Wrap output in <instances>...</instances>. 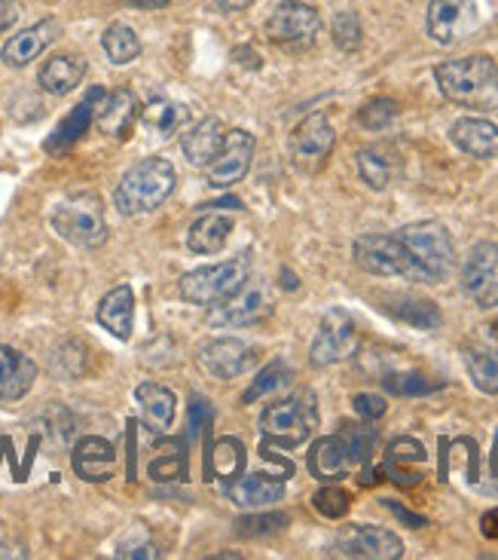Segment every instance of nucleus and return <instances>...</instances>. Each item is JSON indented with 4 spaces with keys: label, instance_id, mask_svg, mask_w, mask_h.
<instances>
[{
    "label": "nucleus",
    "instance_id": "26",
    "mask_svg": "<svg viewBox=\"0 0 498 560\" xmlns=\"http://www.w3.org/2000/svg\"><path fill=\"white\" fill-rule=\"evenodd\" d=\"M224 122L217 120V117H205V120H199L197 126H190L181 138V151L187 153V160L193 163V166H209L217 151L224 148Z\"/></svg>",
    "mask_w": 498,
    "mask_h": 560
},
{
    "label": "nucleus",
    "instance_id": "29",
    "mask_svg": "<svg viewBox=\"0 0 498 560\" xmlns=\"http://www.w3.org/2000/svg\"><path fill=\"white\" fill-rule=\"evenodd\" d=\"M229 233H233V214H202L199 221H193V228L187 230V248L193 255H217L229 243Z\"/></svg>",
    "mask_w": 498,
    "mask_h": 560
},
{
    "label": "nucleus",
    "instance_id": "34",
    "mask_svg": "<svg viewBox=\"0 0 498 560\" xmlns=\"http://www.w3.org/2000/svg\"><path fill=\"white\" fill-rule=\"evenodd\" d=\"M102 46H105V56L114 65H129V61H135L141 56V40H138V34L129 25H122V22H114L110 28L102 34Z\"/></svg>",
    "mask_w": 498,
    "mask_h": 560
},
{
    "label": "nucleus",
    "instance_id": "36",
    "mask_svg": "<svg viewBox=\"0 0 498 560\" xmlns=\"http://www.w3.org/2000/svg\"><path fill=\"white\" fill-rule=\"evenodd\" d=\"M386 393L401 395V398H416V395H431L443 389V380H431L419 371H401V374H386L382 377Z\"/></svg>",
    "mask_w": 498,
    "mask_h": 560
},
{
    "label": "nucleus",
    "instance_id": "31",
    "mask_svg": "<svg viewBox=\"0 0 498 560\" xmlns=\"http://www.w3.org/2000/svg\"><path fill=\"white\" fill-rule=\"evenodd\" d=\"M382 310H386L389 316L401 318V322L413 325V328H423V331H431V328H438L440 325L438 303L423 301V298L392 294V298H386V301H382Z\"/></svg>",
    "mask_w": 498,
    "mask_h": 560
},
{
    "label": "nucleus",
    "instance_id": "12",
    "mask_svg": "<svg viewBox=\"0 0 498 560\" xmlns=\"http://www.w3.org/2000/svg\"><path fill=\"white\" fill-rule=\"evenodd\" d=\"M477 22H481V13L474 0H431L425 28L435 44L453 46L462 37H469L471 31L477 28Z\"/></svg>",
    "mask_w": 498,
    "mask_h": 560
},
{
    "label": "nucleus",
    "instance_id": "1",
    "mask_svg": "<svg viewBox=\"0 0 498 560\" xmlns=\"http://www.w3.org/2000/svg\"><path fill=\"white\" fill-rule=\"evenodd\" d=\"M435 80L443 98L469 110H493L498 107V65L489 56H465V59L440 61Z\"/></svg>",
    "mask_w": 498,
    "mask_h": 560
},
{
    "label": "nucleus",
    "instance_id": "40",
    "mask_svg": "<svg viewBox=\"0 0 498 560\" xmlns=\"http://www.w3.org/2000/svg\"><path fill=\"white\" fill-rule=\"evenodd\" d=\"M312 505H316L318 515L331 517V521H340V517L348 515V509H352V497H348L343 487H321L316 497H312Z\"/></svg>",
    "mask_w": 498,
    "mask_h": 560
},
{
    "label": "nucleus",
    "instance_id": "3",
    "mask_svg": "<svg viewBox=\"0 0 498 560\" xmlns=\"http://www.w3.org/2000/svg\"><path fill=\"white\" fill-rule=\"evenodd\" d=\"M52 230L74 248H98L107 243L105 202L95 194H71L52 209Z\"/></svg>",
    "mask_w": 498,
    "mask_h": 560
},
{
    "label": "nucleus",
    "instance_id": "9",
    "mask_svg": "<svg viewBox=\"0 0 498 560\" xmlns=\"http://www.w3.org/2000/svg\"><path fill=\"white\" fill-rule=\"evenodd\" d=\"M361 347V334L355 318L348 316L346 310L333 306L324 313L321 325H318L316 340L309 347V362L316 368H328V364H340L352 359Z\"/></svg>",
    "mask_w": 498,
    "mask_h": 560
},
{
    "label": "nucleus",
    "instance_id": "46",
    "mask_svg": "<svg viewBox=\"0 0 498 560\" xmlns=\"http://www.w3.org/2000/svg\"><path fill=\"white\" fill-rule=\"evenodd\" d=\"M214 420V410L202 401V398H197L193 405H190V439H197L199 432H202V425H212Z\"/></svg>",
    "mask_w": 498,
    "mask_h": 560
},
{
    "label": "nucleus",
    "instance_id": "38",
    "mask_svg": "<svg viewBox=\"0 0 498 560\" xmlns=\"http://www.w3.org/2000/svg\"><path fill=\"white\" fill-rule=\"evenodd\" d=\"M290 524L285 512H263V515H248L236 521V536L242 539H263L272 533H282Z\"/></svg>",
    "mask_w": 498,
    "mask_h": 560
},
{
    "label": "nucleus",
    "instance_id": "21",
    "mask_svg": "<svg viewBox=\"0 0 498 560\" xmlns=\"http://www.w3.org/2000/svg\"><path fill=\"white\" fill-rule=\"evenodd\" d=\"M37 380V364L25 352L13 347H0V405L19 401L31 393Z\"/></svg>",
    "mask_w": 498,
    "mask_h": 560
},
{
    "label": "nucleus",
    "instance_id": "25",
    "mask_svg": "<svg viewBox=\"0 0 498 560\" xmlns=\"http://www.w3.org/2000/svg\"><path fill=\"white\" fill-rule=\"evenodd\" d=\"M135 401L141 408V420L151 432H166L171 420H175L178 398L163 383H141L135 389Z\"/></svg>",
    "mask_w": 498,
    "mask_h": 560
},
{
    "label": "nucleus",
    "instance_id": "35",
    "mask_svg": "<svg viewBox=\"0 0 498 560\" xmlns=\"http://www.w3.org/2000/svg\"><path fill=\"white\" fill-rule=\"evenodd\" d=\"M190 120V107L175 105V102H153L144 110V122L151 126L156 136H175L178 129H183V122Z\"/></svg>",
    "mask_w": 498,
    "mask_h": 560
},
{
    "label": "nucleus",
    "instance_id": "2",
    "mask_svg": "<svg viewBox=\"0 0 498 560\" xmlns=\"http://www.w3.org/2000/svg\"><path fill=\"white\" fill-rule=\"evenodd\" d=\"M175 182H178V175H175V166L168 160L147 156L122 175L120 184H117V194H114V206L126 218L156 212L171 197Z\"/></svg>",
    "mask_w": 498,
    "mask_h": 560
},
{
    "label": "nucleus",
    "instance_id": "27",
    "mask_svg": "<svg viewBox=\"0 0 498 560\" xmlns=\"http://www.w3.org/2000/svg\"><path fill=\"white\" fill-rule=\"evenodd\" d=\"M285 481L287 478H272V475H248L242 481L236 478L227 487V493L239 509H263L285 497Z\"/></svg>",
    "mask_w": 498,
    "mask_h": 560
},
{
    "label": "nucleus",
    "instance_id": "53",
    "mask_svg": "<svg viewBox=\"0 0 498 560\" xmlns=\"http://www.w3.org/2000/svg\"><path fill=\"white\" fill-rule=\"evenodd\" d=\"M129 7H135V10H163L168 7L171 0H126Z\"/></svg>",
    "mask_w": 498,
    "mask_h": 560
},
{
    "label": "nucleus",
    "instance_id": "8",
    "mask_svg": "<svg viewBox=\"0 0 498 560\" xmlns=\"http://www.w3.org/2000/svg\"><path fill=\"white\" fill-rule=\"evenodd\" d=\"M272 306H275V301H272L270 282L248 276L229 298L214 303L212 313H209V325H214V328H245V325H257L260 318L270 316Z\"/></svg>",
    "mask_w": 498,
    "mask_h": 560
},
{
    "label": "nucleus",
    "instance_id": "42",
    "mask_svg": "<svg viewBox=\"0 0 498 560\" xmlns=\"http://www.w3.org/2000/svg\"><path fill=\"white\" fill-rule=\"evenodd\" d=\"M364 28H361V19L355 13H336L333 15V44L340 46L343 52H355L358 46H361Z\"/></svg>",
    "mask_w": 498,
    "mask_h": 560
},
{
    "label": "nucleus",
    "instance_id": "6",
    "mask_svg": "<svg viewBox=\"0 0 498 560\" xmlns=\"http://www.w3.org/2000/svg\"><path fill=\"white\" fill-rule=\"evenodd\" d=\"M355 264L364 273L386 276V279H407V282H425L423 270L416 267V260L407 252V245L398 240V233H367L361 240H355Z\"/></svg>",
    "mask_w": 498,
    "mask_h": 560
},
{
    "label": "nucleus",
    "instance_id": "17",
    "mask_svg": "<svg viewBox=\"0 0 498 560\" xmlns=\"http://www.w3.org/2000/svg\"><path fill=\"white\" fill-rule=\"evenodd\" d=\"M105 95L107 92L102 90V86H92L90 95H86V98H83L76 107H71V114L56 126V132H52V136L46 138L44 151L46 153L71 151L76 141L90 132L92 120H95V110H98V105L105 102Z\"/></svg>",
    "mask_w": 498,
    "mask_h": 560
},
{
    "label": "nucleus",
    "instance_id": "28",
    "mask_svg": "<svg viewBox=\"0 0 498 560\" xmlns=\"http://www.w3.org/2000/svg\"><path fill=\"white\" fill-rule=\"evenodd\" d=\"M86 77V61L80 56H71V52H59L49 61H44L40 74H37V83L40 90L49 92V95H68L74 92Z\"/></svg>",
    "mask_w": 498,
    "mask_h": 560
},
{
    "label": "nucleus",
    "instance_id": "22",
    "mask_svg": "<svg viewBox=\"0 0 498 560\" xmlns=\"http://www.w3.org/2000/svg\"><path fill=\"white\" fill-rule=\"evenodd\" d=\"M98 325L110 331L117 340H129L135 331V291L129 285H117L107 291L98 303Z\"/></svg>",
    "mask_w": 498,
    "mask_h": 560
},
{
    "label": "nucleus",
    "instance_id": "45",
    "mask_svg": "<svg viewBox=\"0 0 498 560\" xmlns=\"http://www.w3.org/2000/svg\"><path fill=\"white\" fill-rule=\"evenodd\" d=\"M151 478L153 481H178V478H183V459L181 456H163V459H153Z\"/></svg>",
    "mask_w": 498,
    "mask_h": 560
},
{
    "label": "nucleus",
    "instance_id": "19",
    "mask_svg": "<svg viewBox=\"0 0 498 560\" xmlns=\"http://www.w3.org/2000/svg\"><path fill=\"white\" fill-rule=\"evenodd\" d=\"M59 31L61 28L56 19H44V22H37V25H31V28L19 31L15 37H10V40L3 44L0 59H3V65H10V68H25V65H31V61L44 52L46 46L56 44Z\"/></svg>",
    "mask_w": 498,
    "mask_h": 560
},
{
    "label": "nucleus",
    "instance_id": "15",
    "mask_svg": "<svg viewBox=\"0 0 498 560\" xmlns=\"http://www.w3.org/2000/svg\"><path fill=\"white\" fill-rule=\"evenodd\" d=\"M257 138L248 129H233L224 138V148L217 151L212 163H209V184L212 187H233L248 175L251 160H254Z\"/></svg>",
    "mask_w": 498,
    "mask_h": 560
},
{
    "label": "nucleus",
    "instance_id": "39",
    "mask_svg": "<svg viewBox=\"0 0 498 560\" xmlns=\"http://www.w3.org/2000/svg\"><path fill=\"white\" fill-rule=\"evenodd\" d=\"M355 163H358V175H361V182L370 187V190H386L389 182H392V166L374 151H361L355 156Z\"/></svg>",
    "mask_w": 498,
    "mask_h": 560
},
{
    "label": "nucleus",
    "instance_id": "52",
    "mask_svg": "<svg viewBox=\"0 0 498 560\" xmlns=\"http://www.w3.org/2000/svg\"><path fill=\"white\" fill-rule=\"evenodd\" d=\"M233 59H245V68H260V56H257L251 46H239V49H233Z\"/></svg>",
    "mask_w": 498,
    "mask_h": 560
},
{
    "label": "nucleus",
    "instance_id": "48",
    "mask_svg": "<svg viewBox=\"0 0 498 560\" xmlns=\"http://www.w3.org/2000/svg\"><path fill=\"white\" fill-rule=\"evenodd\" d=\"M382 505H386V509H389V512H392L394 517H401V521H404V524H410V527H413V530H419V527H425V524H428V521H425L423 515H413V512H407V509H404V505H401V502L386 500V502H382Z\"/></svg>",
    "mask_w": 498,
    "mask_h": 560
},
{
    "label": "nucleus",
    "instance_id": "49",
    "mask_svg": "<svg viewBox=\"0 0 498 560\" xmlns=\"http://www.w3.org/2000/svg\"><path fill=\"white\" fill-rule=\"evenodd\" d=\"M254 0H212L214 10H221L224 15H233V13H245L248 7H251Z\"/></svg>",
    "mask_w": 498,
    "mask_h": 560
},
{
    "label": "nucleus",
    "instance_id": "7",
    "mask_svg": "<svg viewBox=\"0 0 498 560\" xmlns=\"http://www.w3.org/2000/svg\"><path fill=\"white\" fill-rule=\"evenodd\" d=\"M248 279V258H229L212 267H199L181 279V298L193 306H214L229 298Z\"/></svg>",
    "mask_w": 498,
    "mask_h": 560
},
{
    "label": "nucleus",
    "instance_id": "32",
    "mask_svg": "<svg viewBox=\"0 0 498 560\" xmlns=\"http://www.w3.org/2000/svg\"><path fill=\"white\" fill-rule=\"evenodd\" d=\"M245 444L239 439H233V435H224V439L214 441V447H209V478H221V481H227L233 485L236 478H242L245 471Z\"/></svg>",
    "mask_w": 498,
    "mask_h": 560
},
{
    "label": "nucleus",
    "instance_id": "4",
    "mask_svg": "<svg viewBox=\"0 0 498 560\" xmlns=\"http://www.w3.org/2000/svg\"><path fill=\"white\" fill-rule=\"evenodd\" d=\"M260 432L263 439L278 444V447H300L318 429V405L312 393H297L275 401L260 413Z\"/></svg>",
    "mask_w": 498,
    "mask_h": 560
},
{
    "label": "nucleus",
    "instance_id": "23",
    "mask_svg": "<svg viewBox=\"0 0 498 560\" xmlns=\"http://www.w3.org/2000/svg\"><path fill=\"white\" fill-rule=\"evenodd\" d=\"M138 98L132 90H114L107 92L105 102L95 110V122L98 129L110 138H126L132 132V126L138 120Z\"/></svg>",
    "mask_w": 498,
    "mask_h": 560
},
{
    "label": "nucleus",
    "instance_id": "5",
    "mask_svg": "<svg viewBox=\"0 0 498 560\" xmlns=\"http://www.w3.org/2000/svg\"><path fill=\"white\" fill-rule=\"evenodd\" d=\"M398 240L407 245V252L416 260V267L423 270L425 282H443L453 273L455 248L453 236L447 233L438 221H419L398 230Z\"/></svg>",
    "mask_w": 498,
    "mask_h": 560
},
{
    "label": "nucleus",
    "instance_id": "16",
    "mask_svg": "<svg viewBox=\"0 0 498 560\" xmlns=\"http://www.w3.org/2000/svg\"><path fill=\"white\" fill-rule=\"evenodd\" d=\"M331 555L361 560H398L404 555V542L392 530H382V527H348L333 542Z\"/></svg>",
    "mask_w": 498,
    "mask_h": 560
},
{
    "label": "nucleus",
    "instance_id": "50",
    "mask_svg": "<svg viewBox=\"0 0 498 560\" xmlns=\"http://www.w3.org/2000/svg\"><path fill=\"white\" fill-rule=\"evenodd\" d=\"M15 15H19V7H15L13 0H0V34L13 25Z\"/></svg>",
    "mask_w": 498,
    "mask_h": 560
},
{
    "label": "nucleus",
    "instance_id": "24",
    "mask_svg": "<svg viewBox=\"0 0 498 560\" xmlns=\"http://www.w3.org/2000/svg\"><path fill=\"white\" fill-rule=\"evenodd\" d=\"M450 138L459 151H465L474 160H493L498 156V126L481 117H462L453 122Z\"/></svg>",
    "mask_w": 498,
    "mask_h": 560
},
{
    "label": "nucleus",
    "instance_id": "30",
    "mask_svg": "<svg viewBox=\"0 0 498 560\" xmlns=\"http://www.w3.org/2000/svg\"><path fill=\"white\" fill-rule=\"evenodd\" d=\"M465 364L481 393L498 395V340H477L465 347Z\"/></svg>",
    "mask_w": 498,
    "mask_h": 560
},
{
    "label": "nucleus",
    "instance_id": "51",
    "mask_svg": "<svg viewBox=\"0 0 498 560\" xmlns=\"http://www.w3.org/2000/svg\"><path fill=\"white\" fill-rule=\"evenodd\" d=\"M481 533L486 539H498V509H489L484 517H481Z\"/></svg>",
    "mask_w": 498,
    "mask_h": 560
},
{
    "label": "nucleus",
    "instance_id": "20",
    "mask_svg": "<svg viewBox=\"0 0 498 560\" xmlns=\"http://www.w3.org/2000/svg\"><path fill=\"white\" fill-rule=\"evenodd\" d=\"M114 469H117V447L110 441L98 439V435H86L76 441L74 471L83 481L102 485L107 478H114Z\"/></svg>",
    "mask_w": 498,
    "mask_h": 560
},
{
    "label": "nucleus",
    "instance_id": "47",
    "mask_svg": "<svg viewBox=\"0 0 498 560\" xmlns=\"http://www.w3.org/2000/svg\"><path fill=\"white\" fill-rule=\"evenodd\" d=\"M117 558H159V548L153 546L151 539H141V542H122L117 548Z\"/></svg>",
    "mask_w": 498,
    "mask_h": 560
},
{
    "label": "nucleus",
    "instance_id": "43",
    "mask_svg": "<svg viewBox=\"0 0 498 560\" xmlns=\"http://www.w3.org/2000/svg\"><path fill=\"white\" fill-rule=\"evenodd\" d=\"M340 435H343V441L348 444V451H352V456H355V463H367V459H370V454H374V441H377L374 429L346 423Z\"/></svg>",
    "mask_w": 498,
    "mask_h": 560
},
{
    "label": "nucleus",
    "instance_id": "54",
    "mask_svg": "<svg viewBox=\"0 0 498 560\" xmlns=\"http://www.w3.org/2000/svg\"><path fill=\"white\" fill-rule=\"evenodd\" d=\"M493 475L498 478V439H496V447H493Z\"/></svg>",
    "mask_w": 498,
    "mask_h": 560
},
{
    "label": "nucleus",
    "instance_id": "37",
    "mask_svg": "<svg viewBox=\"0 0 498 560\" xmlns=\"http://www.w3.org/2000/svg\"><path fill=\"white\" fill-rule=\"evenodd\" d=\"M287 380H290V368H287L282 359H275V362H270L260 374H257V380L245 389L242 395V405H254L257 398H266L270 393H275V389H282Z\"/></svg>",
    "mask_w": 498,
    "mask_h": 560
},
{
    "label": "nucleus",
    "instance_id": "55",
    "mask_svg": "<svg viewBox=\"0 0 498 560\" xmlns=\"http://www.w3.org/2000/svg\"><path fill=\"white\" fill-rule=\"evenodd\" d=\"M489 331H493V340H498V318L493 322V328H489Z\"/></svg>",
    "mask_w": 498,
    "mask_h": 560
},
{
    "label": "nucleus",
    "instance_id": "10",
    "mask_svg": "<svg viewBox=\"0 0 498 560\" xmlns=\"http://www.w3.org/2000/svg\"><path fill=\"white\" fill-rule=\"evenodd\" d=\"M318 31H321V15L316 7L303 3V0H285L278 3L266 19V37L270 44L282 49H306L316 44Z\"/></svg>",
    "mask_w": 498,
    "mask_h": 560
},
{
    "label": "nucleus",
    "instance_id": "13",
    "mask_svg": "<svg viewBox=\"0 0 498 560\" xmlns=\"http://www.w3.org/2000/svg\"><path fill=\"white\" fill-rule=\"evenodd\" d=\"M462 291L477 306H498V245L477 243L462 267Z\"/></svg>",
    "mask_w": 498,
    "mask_h": 560
},
{
    "label": "nucleus",
    "instance_id": "44",
    "mask_svg": "<svg viewBox=\"0 0 498 560\" xmlns=\"http://www.w3.org/2000/svg\"><path fill=\"white\" fill-rule=\"evenodd\" d=\"M352 405H355V413L361 417L364 423H377V420L386 417V410H389L386 398L377 393H358L352 398Z\"/></svg>",
    "mask_w": 498,
    "mask_h": 560
},
{
    "label": "nucleus",
    "instance_id": "18",
    "mask_svg": "<svg viewBox=\"0 0 498 560\" xmlns=\"http://www.w3.org/2000/svg\"><path fill=\"white\" fill-rule=\"evenodd\" d=\"M306 466L312 471V478L324 481V485H333V481L346 478L348 471H352L355 456L348 451V444L343 441V435H324V439H318L316 444L309 447Z\"/></svg>",
    "mask_w": 498,
    "mask_h": 560
},
{
    "label": "nucleus",
    "instance_id": "33",
    "mask_svg": "<svg viewBox=\"0 0 498 560\" xmlns=\"http://www.w3.org/2000/svg\"><path fill=\"white\" fill-rule=\"evenodd\" d=\"M425 463V447L416 439H394L389 444V454H386V471L392 475V481L401 487L419 485V475H413L404 466H416Z\"/></svg>",
    "mask_w": 498,
    "mask_h": 560
},
{
    "label": "nucleus",
    "instance_id": "11",
    "mask_svg": "<svg viewBox=\"0 0 498 560\" xmlns=\"http://www.w3.org/2000/svg\"><path fill=\"white\" fill-rule=\"evenodd\" d=\"M336 144V132H333L328 114H309L306 120L294 129L290 136V160L300 172H318L328 163V156L333 153Z\"/></svg>",
    "mask_w": 498,
    "mask_h": 560
},
{
    "label": "nucleus",
    "instance_id": "14",
    "mask_svg": "<svg viewBox=\"0 0 498 560\" xmlns=\"http://www.w3.org/2000/svg\"><path fill=\"white\" fill-rule=\"evenodd\" d=\"M254 347H248L239 337H217L212 343L199 347L197 368L205 377L236 380L254 364Z\"/></svg>",
    "mask_w": 498,
    "mask_h": 560
},
{
    "label": "nucleus",
    "instance_id": "41",
    "mask_svg": "<svg viewBox=\"0 0 498 560\" xmlns=\"http://www.w3.org/2000/svg\"><path fill=\"white\" fill-rule=\"evenodd\" d=\"M394 117H398V102H392V98H374V102H367V105L358 110L355 120H358L361 129L379 132V129H386Z\"/></svg>",
    "mask_w": 498,
    "mask_h": 560
}]
</instances>
